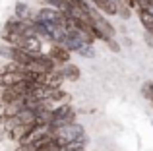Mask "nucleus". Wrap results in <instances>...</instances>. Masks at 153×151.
<instances>
[{
  "label": "nucleus",
  "instance_id": "1",
  "mask_svg": "<svg viewBox=\"0 0 153 151\" xmlns=\"http://www.w3.org/2000/svg\"><path fill=\"white\" fill-rule=\"evenodd\" d=\"M51 134H52V140L58 145H70V144H76V141H87L85 128L78 120L70 122V124H64V126H58Z\"/></svg>",
  "mask_w": 153,
  "mask_h": 151
},
{
  "label": "nucleus",
  "instance_id": "2",
  "mask_svg": "<svg viewBox=\"0 0 153 151\" xmlns=\"http://www.w3.org/2000/svg\"><path fill=\"white\" fill-rule=\"evenodd\" d=\"M78 113H76L74 105L72 103H62L58 105L56 109H52V118H51V130L58 128V126H64V124H70V122L76 120Z\"/></svg>",
  "mask_w": 153,
  "mask_h": 151
},
{
  "label": "nucleus",
  "instance_id": "3",
  "mask_svg": "<svg viewBox=\"0 0 153 151\" xmlns=\"http://www.w3.org/2000/svg\"><path fill=\"white\" fill-rule=\"evenodd\" d=\"M23 79H25L23 78V66H19V64L10 60V64L0 70V89L2 87H10L14 83H19Z\"/></svg>",
  "mask_w": 153,
  "mask_h": 151
},
{
  "label": "nucleus",
  "instance_id": "4",
  "mask_svg": "<svg viewBox=\"0 0 153 151\" xmlns=\"http://www.w3.org/2000/svg\"><path fill=\"white\" fill-rule=\"evenodd\" d=\"M2 31L14 33V35H29V33H35V23H33V19H19L14 16V18L6 19Z\"/></svg>",
  "mask_w": 153,
  "mask_h": 151
},
{
  "label": "nucleus",
  "instance_id": "5",
  "mask_svg": "<svg viewBox=\"0 0 153 151\" xmlns=\"http://www.w3.org/2000/svg\"><path fill=\"white\" fill-rule=\"evenodd\" d=\"M33 21H45V23H64V12L56 10L52 6H41L33 12Z\"/></svg>",
  "mask_w": 153,
  "mask_h": 151
},
{
  "label": "nucleus",
  "instance_id": "6",
  "mask_svg": "<svg viewBox=\"0 0 153 151\" xmlns=\"http://www.w3.org/2000/svg\"><path fill=\"white\" fill-rule=\"evenodd\" d=\"M47 54H49L51 58H54L58 66H62V64H66V62L72 60V53L64 45H60V43H51V49H49Z\"/></svg>",
  "mask_w": 153,
  "mask_h": 151
},
{
  "label": "nucleus",
  "instance_id": "7",
  "mask_svg": "<svg viewBox=\"0 0 153 151\" xmlns=\"http://www.w3.org/2000/svg\"><path fill=\"white\" fill-rule=\"evenodd\" d=\"M136 16H138L140 23H142L143 31L153 35V10H146V8H136Z\"/></svg>",
  "mask_w": 153,
  "mask_h": 151
},
{
  "label": "nucleus",
  "instance_id": "8",
  "mask_svg": "<svg viewBox=\"0 0 153 151\" xmlns=\"http://www.w3.org/2000/svg\"><path fill=\"white\" fill-rule=\"evenodd\" d=\"M60 70H62L64 79H66V81H78V79L82 78V70H79V66L74 64L72 60L66 62V64H62V66H60Z\"/></svg>",
  "mask_w": 153,
  "mask_h": 151
},
{
  "label": "nucleus",
  "instance_id": "9",
  "mask_svg": "<svg viewBox=\"0 0 153 151\" xmlns=\"http://www.w3.org/2000/svg\"><path fill=\"white\" fill-rule=\"evenodd\" d=\"M91 4L105 16H116V0H91Z\"/></svg>",
  "mask_w": 153,
  "mask_h": 151
},
{
  "label": "nucleus",
  "instance_id": "10",
  "mask_svg": "<svg viewBox=\"0 0 153 151\" xmlns=\"http://www.w3.org/2000/svg\"><path fill=\"white\" fill-rule=\"evenodd\" d=\"M14 16L19 19H33V10L29 8V4L23 2V0H18L14 4Z\"/></svg>",
  "mask_w": 153,
  "mask_h": 151
},
{
  "label": "nucleus",
  "instance_id": "11",
  "mask_svg": "<svg viewBox=\"0 0 153 151\" xmlns=\"http://www.w3.org/2000/svg\"><path fill=\"white\" fill-rule=\"evenodd\" d=\"M132 14H134V8H130L126 2H120V0H116V16H118L120 19H130Z\"/></svg>",
  "mask_w": 153,
  "mask_h": 151
},
{
  "label": "nucleus",
  "instance_id": "12",
  "mask_svg": "<svg viewBox=\"0 0 153 151\" xmlns=\"http://www.w3.org/2000/svg\"><path fill=\"white\" fill-rule=\"evenodd\" d=\"M45 4H47V6L56 8V10H60V12H64V14H66V12H70L74 0H45Z\"/></svg>",
  "mask_w": 153,
  "mask_h": 151
},
{
  "label": "nucleus",
  "instance_id": "13",
  "mask_svg": "<svg viewBox=\"0 0 153 151\" xmlns=\"http://www.w3.org/2000/svg\"><path fill=\"white\" fill-rule=\"evenodd\" d=\"M140 93H142V97L153 107V81H151V79H147V81L142 83V87H140Z\"/></svg>",
  "mask_w": 153,
  "mask_h": 151
},
{
  "label": "nucleus",
  "instance_id": "14",
  "mask_svg": "<svg viewBox=\"0 0 153 151\" xmlns=\"http://www.w3.org/2000/svg\"><path fill=\"white\" fill-rule=\"evenodd\" d=\"M76 54L82 56V58H95V56H97V50H95L93 45H87V43H85L83 47H79V49H78V53H76Z\"/></svg>",
  "mask_w": 153,
  "mask_h": 151
},
{
  "label": "nucleus",
  "instance_id": "15",
  "mask_svg": "<svg viewBox=\"0 0 153 151\" xmlns=\"http://www.w3.org/2000/svg\"><path fill=\"white\" fill-rule=\"evenodd\" d=\"M105 45H107L108 47V49H111L112 50V53H120V43L118 41H116V39L114 37H108V39H105Z\"/></svg>",
  "mask_w": 153,
  "mask_h": 151
},
{
  "label": "nucleus",
  "instance_id": "16",
  "mask_svg": "<svg viewBox=\"0 0 153 151\" xmlns=\"http://www.w3.org/2000/svg\"><path fill=\"white\" fill-rule=\"evenodd\" d=\"M136 8H146V10H153V0H136Z\"/></svg>",
  "mask_w": 153,
  "mask_h": 151
},
{
  "label": "nucleus",
  "instance_id": "17",
  "mask_svg": "<svg viewBox=\"0 0 153 151\" xmlns=\"http://www.w3.org/2000/svg\"><path fill=\"white\" fill-rule=\"evenodd\" d=\"M143 39H146V45L153 49V35H151V33H147V31H143Z\"/></svg>",
  "mask_w": 153,
  "mask_h": 151
},
{
  "label": "nucleus",
  "instance_id": "18",
  "mask_svg": "<svg viewBox=\"0 0 153 151\" xmlns=\"http://www.w3.org/2000/svg\"><path fill=\"white\" fill-rule=\"evenodd\" d=\"M79 2H91V0H79Z\"/></svg>",
  "mask_w": 153,
  "mask_h": 151
}]
</instances>
